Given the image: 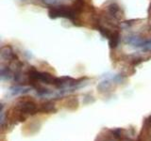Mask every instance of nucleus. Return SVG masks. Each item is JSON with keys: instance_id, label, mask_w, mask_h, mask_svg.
<instances>
[{"instance_id": "1", "label": "nucleus", "mask_w": 151, "mask_h": 141, "mask_svg": "<svg viewBox=\"0 0 151 141\" xmlns=\"http://www.w3.org/2000/svg\"><path fill=\"white\" fill-rule=\"evenodd\" d=\"M39 112L42 113H53L56 112V108L54 106V103L52 102H46L40 105Z\"/></svg>"}]
</instances>
